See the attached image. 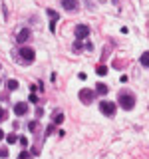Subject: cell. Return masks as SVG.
<instances>
[{
  "mask_svg": "<svg viewBox=\"0 0 149 159\" xmlns=\"http://www.w3.org/2000/svg\"><path fill=\"white\" fill-rule=\"evenodd\" d=\"M119 106L123 107V110H133L135 107V95L131 94V91H121V94H119Z\"/></svg>",
  "mask_w": 149,
  "mask_h": 159,
  "instance_id": "1",
  "label": "cell"
},
{
  "mask_svg": "<svg viewBox=\"0 0 149 159\" xmlns=\"http://www.w3.org/2000/svg\"><path fill=\"white\" fill-rule=\"evenodd\" d=\"M116 110H117V106L113 102H108V99H104V102L100 103V111L104 115H108V118H113L116 115Z\"/></svg>",
  "mask_w": 149,
  "mask_h": 159,
  "instance_id": "2",
  "label": "cell"
},
{
  "mask_svg": "<svg viewBox=\"0 0 149 159\" xmlns=\"http://www.w3.org/2000/svg\"><path fill=\"white\" fill-rule=\"evenodd\" d=\"M78 98H80V102L82 103H92L93 102V98H96V91L93 90H88V87H84V90H80V94H78Z\"/></svg>",
  "mask_w": 149,
  "mask_h": 159,
  "instance_id": "3",
  "label": "cell"
},
{
  "mask_svg": "<svg viewBox=\"0 0 149 159\" xmlns=\"http://www.w3.org/2000/svg\"><path fill=\"white\" fill-rule=\"evenodd\" d=\"M20 58H22L26 64H30V62H34V58H36V52H34L30 46H22V48H20Z\"/></svg>",
  "mask_w": 149,
  "mask_h": 159,
  "instance_id": "4",
  "label": "cell"
},
{
  "mask_svg": "<svg viewBox=\"0 0 149 159\" xmlns=\"http://www.w3.org/2000/svg\"><path fill=\"white\" fill-rule=\"evenodd\" d=\"M88 36H89V28L86 24H78V26H76V38L84 40V38H88Z\"/></svg>",
  "mask_w": 149,
  "mask_h": 159,
  "instance_id": "5",
  "label": "cell"
},
{
  "mask_svg": "<svg viewBox=\"0 0 149 159\" xmlns=\"http://www.w3.org/2000/svg\"><path fill=\"white\" fill-rule=\"evenodd\" d=\"M30 36H32V32H30L28 28H24V30H20L18 34H16V42H18V44H26L30 40Z\"/></svg>",
  "mask_w": 149,
  "mask_h": 159,
  "instance_id": "6",
  "label": "cell"
},
{
  "mask_svg": "<svg viewBox=\"0 0 149 159\" xmlns=\"http://www.w3.org/2000/svg\"><path fill=\"white\" fill-rule=\"evenodd\" d=\"M14 114H16V115H26V114H28V103H26V102L14 103Z\"/></svg>",
  "mask_w": 149,
  "mask_h": 159,
  "instance_id": "7",
  "label": "cell"
},
{
  "mask_svg": "<svg viewBox=\"0 0 149 159\" xmlns=\"http://www.w3.org/2000/svg\"><path fill=\"white\" fill-rule=\"evenodd\" d=\"M62 6H64V10H70V12H74V10H78V0H62Z\"/></svg>",
  "mask_w": 149,
  "mask_h": 159,
  "instance_id": "8",
  "label": "cell"
},
{
  "mask_svg": "<svg viewBox=\"0 0 149 159\" xmlns=\"http://www.w3.org/2000/svg\"><path fill=\"white\" fill-rule=\"evenodd\" d=\"M48 16H50V20H52V26H50V28H52V32H54V30H56V20H58V12H56V10H52V8H48Z\"/></svg>",
  "mask_w": 149,
  "mask_h": 159,
  "instance_id": "9",
  "label": "cell"
},
{
  "mask_svg": "<svg viewBox=\"0 0 149 159\" xmlns=\"http://www.w3.org/2000/svg\"><path fill=\"white\" fill-rule=\"evenodd\" d=\"M96 91H97V94H100V95H108V91H109V87H108V86H105V83H101V82H97V83H96Z\"/></svg>",
  "mask_w": 149,
  "mask_h": 159,
  "instance_id": "10",
  "label": "cell"
},
{
  "mask_svg": "<svg viewBox=\"0 0 149 159\" xmlns=\"http://www.w3.org/2000/svg\"><path fill=\"white\" fill-rule=\"evenodd\" d=\"M139 62H141L143 68H149V52H143L141 58H139Z\"/></svg>",
  "mask_w": 149,
  "mask_h": 159,
  "instance_id": "11",
  "label": "cell"
},
{
  "mask_svg": "<svg viewBox=\"0 0 149 159\" xmlns=\"http://www.w3.org/2000/svg\"><path fill=\"white\" fill-rule=\"evenodd\" d=\"M96 74L97 76H105V74H108V66H104V64L96 66Z\"/></svg>",
  "mask_w": 149,
  "mask_h": 159,
  "instance_id": "12",
  "label": "cell"
},
{
  "mask_svg": "<svg viewBox=\"0 0 149 159\" xmlns=\"http://www.w3.org/2000/svg\"><path fill=\"white\" fill-rule=\"evenodd\" d=\"M60 123H64V114L62 111H56L54 114V125H60Z\"/></svg>",
  "mask_w": 149,
  "mask_h": 159,
  "instance_id": "13",
  "label": "cell"
},
{
  "mask_svg": "<svg viewBox=\"0 0 149 159\" xmlns=\"http://www.w3.org/2000/svg\"><path fill=\"white\" fill-rule=\"evenodd\" d=\"M6 87H8L10 91L18 90V82H16V80H8V82H6Z\"/></svg>",
  "mask_w": 149,
  "mask_h": 159,
  "instance_id": "14",
  "label": "cell"
},
{
  "mask_svg": "<svg viewBox=\"0 0 149 159\" xmlns=\"http://www.w3.org/2000/svg\"><path fill=\"white\" fill-rule=\"evenodd\" d=\"M6 141H8L10 145H12V143H16V141H18V135H16V133H10V135L6 137Z\"/></svg>",
  "mask_w": 149,
  "mask_h": 159,
  "instance_id": "15",
  "label": "cell"
},
{
  "mask_svg": "<svg viewBox=\"0 0 149 159\" xmlns=\"http://www.w3.org/2000/svg\"><path fill=\"white\" fill-rule=\"evenodd\" d=\"M28 129H30V131H36V129H38V121H30V123H28Z\"/></svg>",
  "mask_w": 149,
  "mask_h": 159,
  "instance_id": "16",
  "label": "cell"
},
{
  "mask_svg": "<svg viewBox=\"0 0 149 159\" xmlns=\"http://www.w3.org/2000/svg\"><path fill=\"white\" fill-rule=\"evenodd\" d=\"M54 129H56V125H48V127H46V135H52V133H54Z\"/></svg>",
  "mask_w": 149,
  "mask_h": 159,
  "instance_id": "17",
  "label": "cell"
},
{
  "mask_svg": "<svg viewBox=\"0 0 149 159\" xmlns=\"http://www.w3.org/2000/svg\"><path fill=\"white\" fill-rule=\"evenodd\" d=\"M18 159H32V155H30L28 151H22V153L18 155Z\"/></svg>",
  "mask_w": 149,
  "mask_h": 159,
  "instance_id": "18",
  "label": "cell"
},
{
  "mask_svg": "<svg viewBox=\"0 0 149 159\" xmlns=\"http://www.w3.org/2000/svg\"><path fill=\"white\" fill-rule=\"evenodd\" d=\"M0 157H8V147H0Z\"/></svg>",
  "mask_w": 149,
  "mask_h": 159,
  "instance_id": "19",
  "label": "cell"
},
{
  "mask_svg": "<svg viewBox=\"0 0 149 159\" xmlns=\"http://www.w3.org/2000/svg\"><path fill=\"white\" fill-rule=\"evenodd\" d=\"M6 118H8V115H6V111H4V107L0 106V121H4Z\"/></svg>",
  "mask_w": 149,
  "mask_h": 159,
  "instance_id": "20",
  "label": "cell"
},
{
  "mask_svg": "<svg viewBox=\"0 0 149 159\" xmlns=\"http://www.w3.org/2000/svg\"><path fill=\"white\" fill-rule=\"evenodd\" d=\"M18 141H20V145H22V147H26V145H28V139H26V137H18Z\"/></svg>",
  "mask_w": 149,
  "mask_h": 159,
  "instance_id": "21",
  "label": "cell"
},
{
  "mask_svg": "<svg viewBox=\"0 0 149 159\" xmlns=\"http://www.w3.org/2000/svg\"><path fill=\"white\" fill-rule=\"evenodd\" d=\"M30 102H32V103H36V102H38V98H36L34 94H30Z\"/></svg>",
  "mask_w": 149,
  "mask_h": 159,
  "instance_id": "22",
  "label": "cell"
},
{
  "mask_svg": "<svg viewBox=\"0 0 149 159\" xmlns=\"http://www.w3.org/2000/svg\"><path fill=\"white\" fill-rule=\"evenodd\" d=\"M4 139V131H2V129H0V141H2Z\"/></svg>",
  "mask_w": 149,
  "mask_h": 159,
  "instance_id": "23",
  "label": "cell"
}]
</instances>
